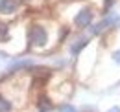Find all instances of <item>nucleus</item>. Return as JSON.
Here are the masks:
<instances>
[{
  "label": "nucleus",
  "instance_id": "obj_10",
  "mask_svg": "<svg viewBox=\"0 0 120 112\" xmlns=\"http://www.w3.org/2000/svg\"><path fill=\"white\" fill-rule=\"evenodd\" d=\"M113 61H115L116 64H120V50H116V52H113Z\"/></svg>",
  "mask_w": 120,
  "mask_h": 112
},
{
  "label": "nucleus",
  "instance_id": "obj_9",
  "mask_svg": "<svg viewBox=\"0 0 120 112\" xmlns=\"http://www.w3.org/2000/svg\"><path fill=\"white\" fill-rule=\"evenodd\" d=\"M57 110L59 112H78V108H76L74 105H70V103H63V105H59Z\"/></svg>",
  "mask_w": 120,
  "mask_h": 112
},
{
  "label": "nucleus",
  "instance_id": "obj_5",
  "mask_svg": "<svg viewBox=\"0 0 120 112\" xmlns=\"http://www.w3.org/2000/svg\"><path fill=\"white\" fill-rule=\"evenodd\" d=\"M37 110L39 112H50L52 108H54V103H52V99L48 98L46 94H41L39 98H37Z\"/></svg>",
  "mask_w": 120,
  "mask_h": 112
},
{
  "label": "nucleus",
  "instance_id": "obj_2",
  "mask_svg": "<svg viewBox=\"0 0 120 112\" xmlns=\"http://www.w3.org/2000/svg\"><path fill=\"white\" fill-rule=\"evenodd\" d=\"M92 18H94V11L90 7H81L74 15V26L76 28H87V26H90Z\"/></svg>",
  "mask_w": 120,
  "mask_h": 112
},
{
  "label": "nucleus",
  "instance_id": "obj_12",
  "mask_svg": "<svg viewBox=\"0 0 120 112\" xmlns=\"http://www.w3.org/2000/svg\"><path fill=\"white\" fill-rule=\"evenodd\" d=\"M105 112H120V107H116V105H115V107H111L109 110H105Z\"/></svg>",
  "mask_w": 120,
  "mask_h": 112
},
{
  "label": "nucleus",
  "instance_id": "obj_7",
  "mask_svg": "<svg viewBox=\"0 0 120 112\" xmlns=\"http://www.w3.org/2000/svg\"><path fill=\"white\" fill-rule=\"evenodd\" d=\"M15 110V103L9 96H6L4 92H0V112H13Z\"/></svg>",
  "mask_w": 120,
  "mask_h": 112
},
{
  "label": "nucleus",
  "instance_id": "obj_8",
  "mask_svg": "<svg viewBox=\"0 0 120 112\" xmlns=\"http://www.w3.org/2000/svg\"><path fill=\"white\" fill-rule=\"evenodd\" d=\"M87 46H89V39L81 37V39H78L74 44H70V53H72V55H79Z\"/></svg>",
  "mask_w": 120,
  "mask_h": 112
},
{
  "label": "nucleus",
  "instance_id": "obj_13",
  "mask_svg": "<svg viewBox=\"0 0 120 112\" xmlns=\"http://www.w3.org/2000/svg\"><path fill=\"white\" fill-rule=\"evenodd\" d=\"M20 2H30V0H20Z\"/></svg>",
  "mask_w": 120,
  "mask_h": 112
},
{
  "label": "nucleus",
  "instance_id": "obj_1",
  "mask_svg": "<svg viewBox=\"0 0 120 112\" xmlns=\"http://www.w3.org/2000/svg\"><path fill=\"white\" fill-rule=\"evenodd\" d=\"M48 39H50L48 29H46L43 24L33 22L30 26V29H28V42H30V48L43 50V48H46V44H48Z\"/></svg>",
  "mask_w": 120,
  "mask_h": 112
},
{
  "label": "nucleus",
  "instance_id": "obj_6",
  "mask_svg": "<svg viewBox=\"0 0 120 112\" xmlns=\"http://www.w3.org/2000/svg\"><path fill=\"white\" fill-rule=\"evenodd\" d=\"M11 24L0 22V44H9L11 42Z\"/></svg>",
  "mask_w": 120,
  "mask_h": 112
},
{
  "label": "nucleus",
  "instance_id": "obj_11",
  "mask_svg": "<svg viewBox=\"0 0 120 112\" xmlns=\"http://www.w3.org/2000/svg\"><path fill=\"white\" fill-rule=\"evenodd\" d=\"M113 2H115V0H105V4H104V9H105V11H107V9L113 6Z\"/></svg>",
  "mask_w": 120,
  "mask_h": 112
},
{
  "label": "nucleus",
  "instance_id": "obj_3",
  "mask_svg": "<svg viewBox=\"0 0 120 112\" xmlns=\"http://www.w3.org/2000/svg\"><path fill=\"white\" fill-rule=\"evenodd\" d=\"M118 22H120V17H118V15H109V17H105L102 22L94 24V26L90 28V33H92V35H100V33H102V31H105V29L115 28Z\"/></svg>",
  "mask_w": 120,
  "mask_h": 112
},
{
  "label": "nucleus",
  "instance_id": "obj_4",
  "mask_svg": "<svg viewBox=\"0 0 120 112\" xmlns=\"http://www.w3.org/2000/svg\"><path fill=\"white\" fill-rule=\"evenodd\" d=\"M20 0H0V15H15Z\"/></svg>",
  "mask_w": 120,
  "mask_h": 112
}]
</instances>
